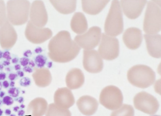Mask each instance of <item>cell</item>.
Instances as JSON below:
<instances>
[{
	"label": "cell",
	"instance_id": "obj_25",
	"mask_svg": "<svg viewBox=\"0 0 161 116\" xmlns=\"http://www.w3.org/2000/svg\"><path fill=\"white\" fill-rule=\"evenodd\" d=\"M45 116H71V113L69 109L60 108L54 103H51L48 105Z\"/></svg>",
	"mask_w": 161,
	"mask_h": 116
},
{
	"label": "cell",
	"instance_id": "obj_7",
	"mask_svg": "<svg viewBox=\"0 0 161 116\" xmlns=\"http://www.w3.org/2000/svg\"><path fill=\"white\" fill-rule=\"evenodd\" d=\"M133 103L136 109L149 115L155 114L159 108L158 99L145 91L136 94L133 99Z\"/></svg>",
	"mask_w": 161,
	"mask_h": 116
},
{
	"label": "cell",
	"instance_id": "obj_53",
	"mask_svg": "<svg viewBox=\"0 0 161 116\" xmlns=\"http://www.w3.org/2000/svg\"><path fill=\"white\" fill-rule=\"evenodd\" d=\"M4 68V66L3 65L2 62H0V71H3Z\"/></svg>",
	"mask_w": 161,
	"mask_h": 116
},
{
	"label": "cell",
	"instance_id": "obj_42",
	"mask_svg": "<svg viewBox=\"0 0 161 116\" xmlns=\"http://www.w3.org/2000/svg\"><path fill=\"white\" fill-rule=\"evenodd\" d=\"M2 62L3 65V66H6V67L7 66H9L11 64L10 61H9V60H5V59L3 60Z\"/></svg>",
	"mask_w": 161,
	"mask_h": 116
},
{
	"label": "cell",
	"instance_id": "obj_6",
	"mask_svg": "<svg viewBox=\"0 0 161 116\" xmlns=\"http://www.w3.org/2000/svg\"><path fill=\"white\" fill-rule=\"evenodd\" d=\"M99 100L105 108L114 111L123 105V96L120 89L116 86H108L101 91Z\"/></svg>",
	"mask_w": 161,
	"mask_h": 116
},
{
	"label": "cell",
	"instance_id": "obj_40",
	"mask_svg": "<svg viewBox=\"0 0 161 116\" xmlns=\"http://www.w3.org/2000/svg\"><path fill=\"white\" fill-rule=\"evenodd\" d=\"M34 52L37 54H40L43 51V48L40 47H37L34 49Z\"/></svg>",
	"mask_w": 161,
	"mask_h": 116
},
{
	"label": "cell",
	"instance_id": "obj_30",
	"mask_svg": "<svg viewBox=\"0 0 161 116\" xmlns=\"http://www.w3.org/2000/svg\"><path fill=\"white\" fill-rule=\"evenodd\" d=\"M19 85L23 87H27L31 85V79L28 77H23L19 80Z\"/></svg>",
	"mask_w": 161,
	"mask_h": 116
},
{
	"label": "cell",
	"instance_id": "obj_51",
	"mask_svg": "<svg viewBox=\"0 0 161 116\" xmlns=\"http://www.w3.org/2000/svg\"><path fill=\"white\" fill-rule=\"evenodd\" d=\"M6 93L4 91H0V98H3L5 96Z\"/></svg>",
	"mask_w": 161,
	"mask_h": 116
},
{
	"label": "cell",
	"instance_id": "obj_10",
	"mask_svg": "<svg viewBox=\"0 0 161 116\" xmlns=\"http://www.w3.org/2000/svg\"><path fill=\"white\" fill-rule=\"evenodd\" d=\"M25 35L28 41L32 43L39 44L51 38L53 36V32L48 28L37 27L29 20L26 25Z\"/></svg>",
	"mask_w": 161,
	"mask_h": 116
},
{
	"label": "cell",
	"instance_id": "obj_29",
	"mask_svg": "<svg viewBox=\"0 0 161 116\" xmlns=\"http://www.w3.org/2000/svg\"><path fill=\"white\" fill-rule=\"evenodd\" d=\"M8 93L11 97L12 98H16L19 95L20 91L19 88L14 87L10 88L8 90Z\"/></svg>",
	"mask_w": 161,
	"mask_h": 116
},
{
	"label": "cell",
	"instance_id": "obj_19",
	"mask_svg": "<svg viewBox=\"0 0 161 116\" xmlns=\"http://www.w3.org/2000/svg\"><path fill=\"white\" fill-rule=\"evenodd\" d=\"M48 104L46 99L37 97L32 99L27 106V114L31 116H43L47 111Z\"/></svg>",
	"mask_w": 161,
	"mask_h": 116
},
{
	"label": "cell",
	"instance_id": "obj_27",
	"mask_svg": "<svg viewBox=\"0 0 161 116\" xmlns=\"http://www.w3.org/2000/svg\"><path fill=\"white\" fill-rule=\"evenodd\" d=\"M7 20L6 6L3 1L0 0V27Z\"/></svg>",
	"mask_w": 161,
	"mask_h": 116
},
{
	"label": "cell",
	"instance_id": "obj_14",
	"mask_svg": "<svg viewBox=\"0 0 161 116\" xmlns=\"http://www.w3.org/2000/svg\"><path fill=\"white\" fill-rule=\"evenodd\" d=\"M147 3L146 0H121L124 13L130 19H135L140 16Z\"/></svg>",
	"mask_w": 161,
	"mask_h": 116
},
{
	"label": "cell",
	"instance_id": "obj_49",
	"mask_svg": "<svg viewBox=\"0 0 161 116\" xmlns=\"http://www.w3.org/2000/svg\"><path fill=\"white\" fill-rule=\"evenodd\" d=\"M46 65H47V68H51L53 66V62L52 61H48V62H47Z\"/></svg>",
	"mask_w": 161,
	"mask_h": 116
},
{
	"label": "cell",
	"instance_id": "obj_21",
	"mask_svg": "<svg viewBox=\"0 0 161 116\" xmlns=\"http://www.w3.org/2000/svg\"><path fill=\"white\" fill-rule=\"evenodd\" d=\"M32 76L35 84L38 87H47L52 83V74L48 68L46 67L36 68Z\"/></svg>",
	"mask_w": 161,
	"mask_h": 116
},
{
	"label": "cell",
	"instance_id": "obj_37",
	"mask_svg": "<svg viewBox=\"0 0 161 116\" xmlns=\"http://www.w3.org/2000/svg\"><path fill=\"white\" fill-rule=\"evenodd\" d=\"M13 57L12 56V58L11 59V62L12 64H15V65H16V64H17L18 62H19V57H17L16 55H13Z\"/></svg>",
	"mask_w": 161,
	"mask_h": 116
},
{
	"label": "cell",
	"instance_id": "obj_38",
	"mask_svg": "<svg viewBox=\"0 0 161 116\" xmlns=\"http://www.w3.org/2000/svg\"><path fill=\"white\" fill-rule=\"evenodd\" d=\"M7 78V74L3 72H0V81H4Z\"/></svg>",
	"mask_w": 161,
	"mask_h": 116
},
{
	"label": "cell",
	"instance_id": "obj_24",
	"mask_svg": "<svg viewBox=\"0 0 161 116\" xmlns=\"http://www.w3.org/2000/svg\"><path fill=\"white\" fill-rule=\"evenodd\" d=\"M50 2L58 12L62 14L72 13L76 9L77 2L75 0H51Z\"/></svg>",
	"mask_w": 161,
	"mask_h": 116
},
{
	"label": "cell",
	"instance_id": "obj_36",
	"mask_svg": "<svg viewBox=\"0 0 161 116\" xmlns=\"http://www.w3.org/2000/svg\"><path fill=\"white\" fill-rule=\"evenodd\" d=\"M23 71L25 73H33V70L32 68H31L29 66H24L23 68Z\"/></svg>",
	"mask_w": 161,
	"mask_h": 116
},
{
	"label": "cell",
	"instance_id": "obj_56",
	"mask_svg": "<svg viewBox=\"0 0 161 116\" xmlns=\"http://www.w3.org/2000/svg\"><path fill=\"white\" fill-rule=\"evenodd\" d=\"M3 111L2 109L0 108V116H3Z\"/></svg>",
	"mask_w": 161,
	"mask_h": 116
},
{
	"label": "cell",
	"instance_id": "obj_59",
	"mask_svg": "<svg viewBox=\"0 0 161 116\" xmlns=\"http://www.w3.org/2000/svg\"><path fill=\"white\" fill-rule=\"evenodd\" d=\"M9 116H16L15 114H11Z\"/></svg>",
	"mask_w": 161,
	"mask_h": 116
},
{
	"label": "cell",
	"instance_id": "obj_22",
	"mask_svg": "<svg viewBox=\"0 0 161 116\" xmlns=\"http://www.w3.org/2000/svg\"><path fill=\"white\" fill-rule=\"evenodd\" d=\"M109 2L108 0H82V10L88 14L96 15L103 10Z\"/></svg>",
	"mask_w": 161,
	"mask_h": 116
},
{
	"label": "cell",
	"instance_id": "obj_58",
	"mask_svg": "<svg viewBox=\"0 0 161 116\" xmlns=\"http://www.w3.org/2000/svg\"><path fill=\"white\" fill-rule=\"evenodd\" d=\"M3 100H1V99H0V107H1V106L3 105Z\"/></svg>",
	"mask_w": 161,
	"mask_h": 116
},
{
	"label": "cell",
	"instance_id": "obj_12",
	"mask_svg": "<svg viewBox=\"0 0 161 116\" xmlns=\"http://www.w3.org/2000/svg\"><path fill=\"white\" fill-rule=\"evenodd\" d=\"M83 66L89 73H97L101 72L103 68L102 57L95 50L83 51Z\"/></svg>",
	"mask_w": 161,
	"mask_h": 116
},
{
	"label": "cell",
	"instance_id": "obj_31",
	"mask_svg": "<svg viewBox=\"0 0 161 116\" xmlns=\"http://www.w3.org/2000/svg\"><path fill=\"white\" fill-rule=\"evenodd\" d=\"M2 100H3V104H4V105L7 106H11L14 103V100L13 98L11 97L9 95L5 96L3 98Z\"/></svg>",
	"mask_w": 161,
	"mask_h": 116
},
{
	"label": "cell",
	"instance_id": "obj_54",
	"mask_svg": "<svg viewBox=\"0 0 161 116\" xmlns=\"http://www.w3.org/2000/svg\"><path fill=\"white\" fill-rule=\"evenodd\" d=\"M25 105H24V104H21V105H20V107H19V108H21V109H24V108H25Z\"/></svg>",
	"mask_w": 161,
	"mask_h": 116
},
{
	"label": "cell",
	"instance_id": "obj_17",
	"mask_svg": "<svg viewBox=\"0 0 161 116\" xmlns=\"http://www.w3.org/2000/svg\"><path fill=\"white\" fill-rule=\"evenodd\" d=\"M76 105L81 114L86 116H91L97 112L99 104L94 97L83 95L77 100Z\"/></svg>",
	"mask_w": 161,
	"mask_h": 116
},
{
	"label": "cell",
	"instance_id": "obj_15",
	"mask_svg": "<svg viewBox=\"0 0 161 116\" xmlns=\"http://www.w3.org/2000/svg\"><path fill=\"white\" fill-rule=\"evenodd\" d=\"M54 101L58 107L68 109L73 106L75 99L70 89L66 87L61 88L55 92Z\"/></svg>",
	"mask_w": 161,
	"mask_h": 116
},
{
	"label": "cell",
	"instance_id": "obj_52",
	"mask_svg": "<svg viewBox=\"0 0 161 116\" xmlns=\"http://www.w3.org/2000/svg\"><path fill=\"white\" fill-rule=\"evenodd\" d=\"M15 83L14 81H10L9 83V86L10 88L14 87H15Z\"/></svg>",
	"mask_w": 161,
	"mask_h": 116
},
{
	"label": "cell",
	"instance_id": "obj_33",
	"mask_svg": "<svg viewBox=\"0 0 161 116\" xmlns=\"http://www.w3.org/2000/svg\"><path fill=\"white\" fill-rule=\"evenodd\" d=\"M29 61L30 59L29 58L23 57L19 59V62L21 66L24 67V66H28Z\"/></svg>",
	"mask_w": 161,
	"mask_h": 116
},
{
	"label": "cell",
	"instance_id": "obj_5",
	"mask_svg": "<svg viewBox=\"0 0 161 116\" xmlns=\"http://www.w3.org/2000/svg\"><path fill=\"white\" fill-rule=\"evenodd\" d=\"M161 21L160 1H150L145 12L144 31L147 34H157L161 31Z\"/></svg>",
	"mask_w": 161,
	"mask_h": 116
},
{
	"label": "cell",
	"instance_id": "obj_23",
	"mask_svg": "<svg viewBox=\"0 0 161 116\" xmlns=\"http://www.w3.org/2000/svg\"><path fill=\"white\" fill-rule=\"evenodd\" d=\"M70 27L75 33L83 34L88 28V22L85 15L81 12H76L74 14L70 22Z\"/></svg>",
	"mask_w": 161,
	"mask_h": 116
},
{
	"label": "cell",
	"instance_id": "obj_34",
	"mask_svg": "<svg viewBox=\"0 0 161 116\" xmlns=\"http://www.w3.org/2000/svg\"><path fill=\"white\" fill-rule=\"evenodd\" d=\"M17 74L16 73H10L8 75V78L10 81H14L16 80L18 78Z\"/></svg>",
	"mask_w": 161,
	"mask_h": 116
},
{
	"label": "cell",
	"instance_id": "obj_50",
	"mask_svg": "<svg viewBox=\"0 0 161 116\" xmlns=\"http://www.w3.org/2000/svg\"><path fill=\"white\" fill-rule=\"evenodd\" d=\"M19 108H19V106H14L13 108V111H14V112H15V113H17L19 110Z\"/></svg>",
	"mask_w": 161,
	"mask_h": 116
},
{
	"label": "cell",
	"instance_id": "obj_26",
	"mask_svg": "<svg viewBox=\"0 0 161 116\" xmlns=\"http://www.w3.org/2000/svg\"><path fill=\"white\" fill-rule=\"evenodd\" d=\"M111 116H134V110L131 105L123 104L118 109L114 110Z\"/></svg>",
	"mask_w": 161,
	"mask_h": 116
},
{
	"label": "cell",
	"instance_id": "obj_9",
	"mask_svg": "<svg viewBox=\"0 0 161 116\" xmlns=\"http://www.w3.org/2000/svg\"><path fill=\"white\" fill-rule=\"evenodd\" d=\"M101 29L98 26H93L86 33L77 35L75 38L74 41L79 47L86 50H93L100 41Z\"/></svg>",
	"mask_w": 161,
	"mask_h": 116
},
{
	"label": "cell",
	"instance_id": "obj_11",
	"mask_svg": "<svg viewBox=\"0 0 161 116\" xmlns=\"http://www.w3.org/2000/svg\"><path fill=\"white\" fill-rule=\"evenodd\" d=\"M29 18L31 23L39 28H44L48 20L47 12L44 2L34 1L30 6Z\"/></svg>",
	"mask_w": 161,
	"mask_h": 116
},
{
	"label": "cell",
	"instance_id": "obj_13",
	"mask_svg": "<svg viewBox=\"0 0 161 116\" xmlns=\"http://www.w3.org/2000/svg\"><path fill=\"white\" fill-rule=\"evenodd\" d=\"M17 34L13 25L7 20L0 27V45L5 50L11 49L17 41Z\"/></svg>",
	"mask_w": 161,
	"mask_h": 116
},
{
	"label": "cell",
	"instance_id": "obj_20",
	"mask_svg": "<svg viewBox=\"0 0 161 116\" xmlns=\"http://www.w3.org/2000/svg\"><path fill=\"white\" fill-rule=\"evenodd\" d=\"M144 37L146 41L147 50L149 54L154 58H160V34H145Z\"/></svg>",
	"mask_w": 161,
	"mask_h": 116
},
{
	"label": "cell",
	"instance_id": "obj_43",
	"mask_svg": "<svg viewBox=\"0 0 161 116\" xmlns=\"http://www.w3.org/2000/svg\"><path fill=\"white\" fill-rule=\"evenodd\" d=\"M16 74H17L18 76L19 77V78H23V77H24V72H23V71H21V70L17 71Z\"/></svg>",
	"mask_w": 161,
	"mask_h": 116
},
{
	"label": "cell",
	"instance_id": "obj_47",
	"mask_svg": "<svg viewBox=\"0 0 161 116\" xmlns=\"http://www.w3.org/2000/svg\"><path fill=\"white\" fill-rule=\"evenodd\" d=\"M4 113L6 115L10 116L11 114V110L10 109L8 108V109H6L5 110Z\"/></svg>",
	"mask_w": 161,
	"mask_h": 116
},
{
	"label": "cell",
	"instance_id": "obj_2",
	"mask_svg": "<svg viewBox=\"0 0 161 116\" xmlns=\"http://www.w3.org/2000/svg\"><path fill=\"white\" fill-rule=\"evenodd\" d=\"M31 4L27 0H10L7 3V20L13 25L19 26L28 21Z\"/></svg>",
	"mask_w": 161,
	"mask_h": 116
},
{
	"label": "cell",
	"instance_id": "obj_8",
	"mask_svg": "<svg viewBox=\"0 0 161 116\" xmlns=\"http://www.w3.org/2000/svg\"><path fill=\"white\" fill-rule=\"evenodd\" d=\"M119 51V42L118 39L103 33L98 48L99 54L102 58L106 60H113L117 58Z\"/></svg>",
	"mask_w": 161,
	"mask_h": 116
},
{
	"label": "cell",
	"instance_id": "obj_3",
	"mask_svg": "<svg viewBox=\"0 0 161 116\" xmlns=\"http://www.w3.org/2000/svg\"><path fill=\"white\" fill-rule=\"evenodd\" d=\"M127 79L131 84L141 88H147L156 80V73L149 66L138 65L132 66L127 72Z\"/></svg>",
	"mask_w": 161,
	"mask_h": 116
},
{
	"label": "cell",
	"instance_id": "obj_55",
	"mask_svg": "<svg viewBox=\"0 0 161 116\" xmlns=\"http://www.w3.org/2000/svg\"><path fill=\"white\" fill-rule=\"evenodd\" d=\"M3 52L0 50V59L3 58Z\"/></svg>",
	"mask_w": 161,
	"mask_h": 116
},
{
	"label": "cell",
	"instance_id": "obj_16",
	"mask_svg": "<svg viewBox=\"0 0 161 116\" xmlns=\"http://www.w3.org/2000/svg\"><path fill=\"white\" fill-rule=\"evenodd\" d=\"M123 40L129 49H137L143 41L142 31L136 27H131L125 30L123 35Z\"/></svg>",
	"mask_w": 161,
	"mask_h": 116
},
{
	"label": "cell",
	"instance_id": "obj_4",
	"mask_svg": "<svg viewBox=\"0 0 161 116\" xmlns=\"http://www.w3.org/2000/svg\"><path fill=\"white\" fill-rule=\"evenodd\" d=\"M123 29V19L120 4L117 0H114L105 21V32L108 36L116 37L122 33Z\"/></svg>",
	"mask_w": 161,
	"mask_h": 116
},
{
	"label": "cell",
	"instance_id": "obj_28",
	"mask_svg": "<svg viewBox=\"0 0 161 116\" xmlns=\"http://www.w3.org/2000/svg\"><path fill=\"white\" fill-rule=\"evenodd\" d=\"M47 58L44 54H39L34 58L36 66L39 68H43L47 63Z\"/></svg>",
	"mask_w": 161,
	"mask_h": 116
},
{
	"label": "cell",
	"instance_id": "obj_35",
	"mask_svg": "<svg viewBox=\"0 0 161 116\" xmlns=\"http://www.w3.org/2000/svg\"><path fill=\"white\" fill-rule=\"evenodd\" d=\"M23 54L24 57L28 58L32 56V52L31 50L27 49L25 51L24 53H23Z\"/></svg>",
	"mask_w": 161,
	"mask_h": 116
},
{
	"label": "cell",
	"instance_id": "obj_46",
	"mask_svg": "<svg viewBox=\"0 0 161 116\" xmlns=\"http://www.w3.org/2000/svg\"><path fill=\"white\" fill-rule=\"evenodd\" d=\"M14 69L15 71H19V70H21V66L19 64H16V65H14Z\"/></svg>",
	"mask_w": 161,
	"mask_h": 116
},
{
	"label": "cell",
	"instance_id": "obj_41",
	"mask_svg": "<svg viewBox=\"0 0 161 116\" xmlns=\"http://www.w3.org/2000/svg\"><path fill=\"white\" fill-rule=\"evenodd\" d=\"M15 100L17 101L18 103H20V104H22L24 102V98L22 96L17 97V98H15Z\"/></svg>",
	"mask_w": 161,
	"mask_h": 116
},
{
	"label": "cell",
	"instance_id": "obj_1",
	"mask_svg": "<svg viewBox=\"0 0 161 116\" xmlns=\"http://www.w3.org/2000/svg\"><path fill=\"white\" fill-rule=\"evenodd\" d=\"M48 55L53 61L66 63L74 59L79 54L80 48L71 39L69 32L62 31L49 41Z\"/></svg>",
	"mask_w": 161,
	"mask_h": 116
},
{
	"label": "cell",
	"instance_id": "obj_60",
	"mask_svg": "<svg viewBox=\"0 0 161 116\" xmlns=\"http://www.w3.org/2000/svg\"><path fill=\"white\" fill-rule=\"evenodd\" d=\"M152 116H158V115H153Z\"/></svg>",
	"mask_w": 161,
	"mask_h": 116
},
{
	"label": "cell",
	"instance_id": "obj_39",
	"mask_svg": "<svg viewBox=\"0 0 161 116\" xmlns=\"http://www.w3.org/2000/svg\"><path fill=\"white\" fill-rule=\"evenodd\" d=\"M2 85H3V87L4 88H8L9 87V83L8 82V81L5 80L3 81V83H2Z\"/></svg>",
	"mask_w": 161,
	"mask_h": 116
},
{
	"label": "cell",
	"instance_id": "obj_32",
	"mask_svg": "<svg viewBox=\"0 0 161 116\" xmlns=\"http://www.w3.org/2000/svg\"><path fill=\"white\" fill-rule=\"evenodd\" d=\"M3 58L5 60H9V61L11 60L12 57L10 52L8 50H5L3 52Z\"/></svg>",
	"mask_w": 161,
	"mask_h": 116
},
{
	"label": "cell",
	"instance_id": "obj_57",
	"mask_svg": "<svg viewBox=\"0 0 161 116\" xmlns=\"http://www.w3.org/2000/svg\"><path fill=\"white\" fill-rule=\"evenodd\" d=\"M2 88H3V85H2V83L0 81V91L2 89Z\"/></svg>",
	"mask_w": 161,
	"mask_h": 116
},
{
	"label": "cell",
	"instance_id": "obj_45",
	"mask_svg": "<svg viewBox=\"0 0 161 116\" xmlns=\"http://www.w3.org/2000/svg\"><path fill=\"white\" fill-rule=\"evenodd\" d=\"M25 114V111L23 109L19 110L18 112V116H23Z\"/></svg>",
	"mask_w": 161,
	"mask_h": 116
},
{
	"label": "cell",
	"instance_id": "obj_44",
	"mask_svg": "<svg viewBox=\"0 0 161 116\" xmlns=\"http://www.w3.org/2000/svg\"><path fill=\"white\" fill-rule=\"evenodd\" d=\"M28 65L30 67H31V68H33V67H35V66H36V64H35V62L34 61L32 60H30L29 61V63H28Z\"/></svg>",
	"mask_w": 161,
	"mask_h": 116
},
{
	"label": "cell",
	"instance_id": "obj_48",
	"mask_svg": "<svg viewBox=\"0 0 161 116\" xmlns=\"http://www.w3.org/2000/svg\"><path fill=\"white\" fill-rule=\"evenodd\" d=\"M5 70L7 72L11 73L13 70V67L10 66H7V67H6L5 68Z\"/></svg>",
	"mask_w": 161,
	"mask_h": 116
},
{
	"label": "cell",
	"instance_id": "obj_18",
	"mask_svg": "<svg viewBox=\"0 0 161 116\" xmlns=\"http://www.w3.org/2000/svg\"><path fill=\"white\" fill-rule=\"evenodd\" d=\"M85 81L84 74L79 68H72L66 76L65 82L68 88L70 90L80 88Z\"/></svg>",
	"mask_w": 161,
	"mask_h": 116
}]
</instances>
